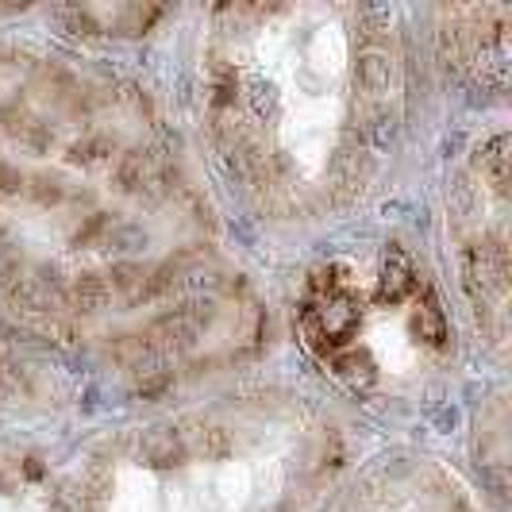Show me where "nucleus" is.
Masks as SVG:
<instances>
[{"mask_svg": "<svg viewBox=\"0 0 512 512\" xmlns=\"http://www.w3.org/2000/svg\"><path fill=\"white\" fill-rule=\"evenodd\" d=\"M212 305H185V308H174V312H162L158 320H151L139 339H143V347L151 351V355H181V351H189L201 332H205L208 324H212Z\"/></svg>", "mask_w": 512, "mask_h": 512, "instance_id": "obj_1", "label": "nucleus"}, {"mask_svg": "<svg viewBox=\"0 0 512 512\" xmlns=\"http://www.w3.org/2000/svg\"><path fill=\"white\" fill-rule=\"evenodd\" d=\"M305 308L312 312V320L320 324V332H324V339H328V347H332V351L347 347V339L359 332V324H362L359 301L351 297V289H347V293L308 297Z\"/></svg>", "mask_w": 512, "mask_h": 512, "instance_id": "obj_2", "label": "nucleus"}, {"mask_svg": "<svg viewBox=\"0 0 512 512\" xmlns=\"http://www.w3.org/2000/svg\"><path fill=\"white\" fill-rule=\"evenodd\" d=\"M355 81H359L366 101H385L397 89V62H393L389 47L366 43L359 51V62H355Z\"/></svg>", "mask_w": 512, "mask_h": 512, "instance_id": "obj_3", "label": "nucleus"}, {"mask_svg": "<svg viewBox=\"0 0 512 512\" xmlns=\"http://www.w3.org/2000/svg\"><path fill=\"white\" fill-rule=\"evenodd\" d=\"M116 181H120V189L131 193V197H162L166 170H162V162L154 154L128 151L120 154V162H116Z\"/></svg>", "mask_w": 512, "mask_h": 512, "instance_id": "obj_4", "label": "nucleus"}, {"mask_svg": "<svg viewBox=\"0 0 512 512\" xmlns=\"http://www.w3.org/2000/svg\"><path fill=\"white\" fill-rule=\"evenodd\" d=\"M412 293H416V266H412V258L393 243L382 258V297L393 301V305H401V301H409Z\"/></svg>", "mask_w": 512, "mask_h": 512, "instance_id": "obj_5", "label": "nucleus"}, {"mask_svg": "<svg viewBox=\"0 0 512 512\" xmlns=\"http://www.w3.org/2000/svg\"><path fill=\"white\" fill-rule=\"evenodd\" d=\"M66 158L74 166H85V170H108L112 162H120V143L112 135H104V131H89V135L70 143Z\"/></svg>", "mask_w": 512, "mask_h": 512, "instance_id": "obj_6", "label": "nucleus"}, {"mask_svg": "<svg viewBox=\"0 0 512 512\" xmlns=\"http://www.w3.org/2000/svg\"><path fill=\"white\" fill-rule=\"evenodd\" d=\"M474 170L489 181L493 193L509 189V135H493L474 154Z\"/></svg>", "mask_w": 512, "mask_h": 512, "instance_id": "obj_7", "label": "nucleus"}, {"mask_svg": "<svg viewBox=\"0 0 512 512\" xmlns=\"http://www.w3.org/2000/svg\"><path fill=\"white\" fill-rule=\"evenodd\" d=\"M143 459L158 470H170V466H181L189 459V443L181 439L178 428H151L143 436Z\"/></svg>", "mask_w": 512, "mask_h": 512, "instance_id": "obj_8", "label": "nucleus"}, {"mask_svg": "<svg viewBox=\"0 0 512 512\" xmlns=\"http://www.w3.org/2000/svg\"><path fill=\"white\" fill-rule=\"evenodd\" d=\"M112 301V285L104 274L97 270H85V274H77L74 282L66 285V305L70 308H81V312H97Z\"/></svg>", "mask_w": 512, "mask_h": 512, "instance_id": "obj_9", "label": "nucleus"}, {"mask_svg": "<svg viewBox=\"0 0 512 512\" xmlns=\"http://www.w3.org/2000/svg\"><path fill=\"white\" fill-rule=\"evenodd\" d=\"M108 285H112V297H124L128 305H139L147 301V282H151V266L143 262H116L108 274Z\"/></svg>", "mask_w": 512, "mask_h": 512, "instance_id": "obj_10", "label": "nucleus"}, {"mask_svg": "<svg viewBox=\"0 0 512 512\" xmlns=\"http://www.w3.org/2000/svg\"><path fill=\"white\" fill-rule=\"evenodd\" d=\"M0 131H8L12 139L31 143V147H47V143H51L47 124H39V120H35L27 108H20V104H4V108H0Z\"/></svg>", "mask_w": 512, "mask_h": 512, "instance_id": "obj_11", "label": "nucleus"}, {"mask_svg": "<svg viewBox=\"0 0 512 512\" xmlns=\"http://www.w3.org/2000/svg\"><path fill=\"white\" fill-rule=\"evenodd\" d=\"M332 366H335V374L351 385V389H370V385L378 382V366L370 359V351H362V347L339 351L332 359Z\"/></svg>", "mask_w": 512, "mask_h": 512, "instance_id": "obj_12", "label": "nucleus"}, {"mask_svg": "<svg viewBox=\"0 0 512 512\" xmlns=\"http://www.w3.org/2000/svg\"><path fill=\"white\" fill-rule=\"evenodd\" d=\"M409 332L416 335L420 343H428V347H439V343L447 339V320H443V312H439L436 301H420V305L412 308Z\"/></svg>", "mask_w": 512, "mask_h": 512, "instance_id": "obj_13", "label": "nucleus"}, {"mask_svg": "<svg viewBox=\"0 0 512 512\" xmlns=\"http://www.w3.org/2000/svg\"><path fill=\"white\" fill-rule=\"evenodd\" d=\"M193 451L201 459H228L231 455V432L220 424H201L193 436Z\"/></svg>", "mask_w": 512, "mask_h": 512, "instance_id": "obj_14", "label": "nucleus"}, {"mask_svg": "<svg viewBox=\"0 0 512 512\" xmlns=\"http://www.w3.org/2000/svg\"><path fill=\"white\" fill-rule=\"evenodd\" d=\"M27 197L35 201V205L51 208V205H62L66 201V185L58 178H51V174H39V178H31V185H24Z\"/></svg>", "mask_w": 512, "mask_h": 512, "instance_id": "obj_15", "label": "nucleus"}, {"mask_svg": "<svg viewBox=\"0 0 512 512\" xmlns=\"http://www.w3.org/2000/svg\"><path fill=\"white\" fill-rule=\"evenodd\" d=\"M108 351H112V359L124 362V366H139V362L151 355V351L143 347V339H139V335H116V339L108 343Z\"/></svg>", "mask_w": 512, "mask_h": 512, "instance_id": "obj_16", "label": "nucleus"}, {"mask_svg": "<svg viewBox=\"0 0 512 512\" xmlns=\"http://www.w3.org/2000/svg\"><path fill=\"white\" fill-rule=\"evenodd\" d=\"M139 393H143V397H154V393H162V389H166V385H170V370H162V366H151V370H143V374H139Z\"/></svg>", "mask_w": 512, "mask_h": 512, "instance_id": "obj_17", "label": "nucleus"}, {"mask_svg": "<svg viewBox=\"0 0 512 512\" xmlns=\"http://www.w3.org/2000/svg\"><path fill=\"white\" fill-rule=\"evenodd\" d=\"M24 181L27 178L12 166V162H0V193H4V197H16V193L24 189Z\"/></svg>", "mask_w": 512, "mask_h": 512, "instance_id": "obj_18", "label": "nucleus"}, {"mask_svg": "<svg viewBox=\"0 0 512 512\" xmlns=\"http://www.w3.org/2000/svg\"><path fill=\"white\" fill-rule=\"evenodd\" d=\"M104 228H108V216H101V212H97V216H89V224H85V228H77L74 239H77V243H93Z\"/></svg>", "mask_w": 512, "mask_h": 512, "instance_id": "obj_19", "label": "nucleus"}]
</instances>
